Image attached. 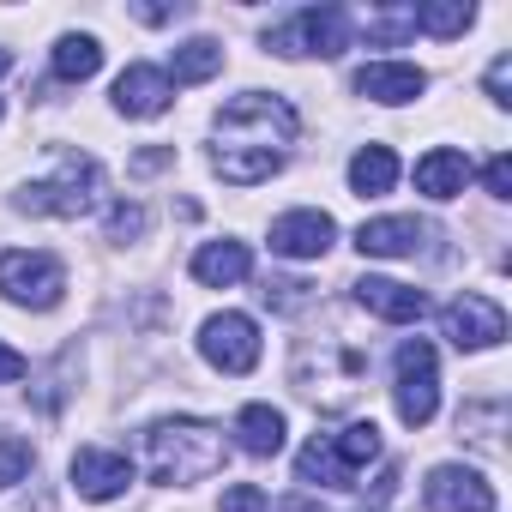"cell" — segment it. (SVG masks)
<instances>
[{"instance_id":"1","label":"cell","mask_w":512,"mask_h":512,"mask_svg":"<svg viewBox=\"0 0 512 512\" xmlns=\"http://www.w3.org/2000/svg\"><path fill=\"white\" fill-rule=\"evenodd\" d=\"M296 127L302 121H296V109L284 97H272V91H241L211 121V133H217L211 169L229 187H260V181H272L284 169V157L296 145Z\"/></svg>"},{"instance_id":"2","label":"cell","mask_w":512,"mask_h":512,"mask_svg":"<svg viewBox=\"0 0 512 512\" xmlns=\"http://www.w3.org/2000/svg\"><path fill=\"white\" fill-rule=\"evenodd\" d=\"M229 458L223 446V428L217 422H199V416H163L145 428V476L163 482V488H187V482H205L217 476Z\"/></svg>"},{"instance_id":"3","label":"cell","mask_w":512,"mask_h":512,"mask_svg":"<svg viewBox=\"0 0 512 512\" xmlns=\"http://www.w3.org/2000/svg\"><path fill=\"white\" fill-rule=\"evenodd\" d=\"M97 199H103V169H97V157L61 145L55 163H49V175L31 181L13 205H19V211H37V217H85V211H97Z\"/></svg>"},{"instance_id":"4","label":"cell","mask_w":512,"mask_h":512,"mask_svg":"<svg viewBox=\"0 0 512 512\" xmlns=\"http://www.w3.org/2000/svg\"><path fill=\"white\" fill-rule=\"evenodd\" d=\"M0 296H7L13 308L49 314V308H61V296H67V266L55 260V253L7 247V253H0Z\"/></svg>"},{"instance_id":"5","label":"cell","mask_w":512,"mask_h":512,"mask_svg":"<svg viewBox=\"0 0 512 512\" xmlns=\"http://www.w3.org/2000/svg\"><path fill=\"white\" fill-rule=\"evenodd\" d=\"M266 49L284 55V61H302V55H344L350 49V13L344 7H302L296 19L272 25L266 31Z\"/></svg>"},{"instance_id":"6","label":"cell","mask_w":512,"mask_h":512,"mask_svg":"<svg viewBox=\"0 0 512 512\" xmlns=\"http://www.w3.org/2000/svg\"><path fill=\"white\" fill-rule=\"evenodd\" d=\"M392 404H398V422L404 428H428L434 422V410H440V362H434V344L428 338H404L398 344Z\"/></svg>"},{"instance_id":"7","label":"cell","mask_w":512,"mask_h":512,"mask_svg":"<svg viewBox=\"0 0 512 512\" xmlns=\"http://www.w3.org/2000/svg\"><path fill=\"white\" fill-rule=\"evenodd\" d=\"M199 356L217 368V374H247L260 362V326L247 314H211L199 326Z\"/></svg>"},{"instance_id":"8","label":"cell","mask_w":512,"mask_h":512,"mask_svg":"<svg viewBox=\"0 0 512 512\" xmlns=\"http://www.w3.org/2000/svg\"><path fill=\"white\" fill-rule=\"evenodd\" d=\"M440 332L452 338V350H494L506 338V308L488 302V296H476V290H464L458 302H446Z\"/></svg>"},{"instance_id":"9","label":"cell","mask_w":512,"mask_h":512,"mask_svg":"<svg viewBox=\"0 0 512 512\" xmlns=\"http://www.w3.org/2000/svg\"><path fill=\"white\" fill-rule=\"evenodd\" d=\"M428 512H494V482L470 464H434L422 482Z\"/></svg>"},{"instance_id":"10","label":"cell","mask_w":512,"mask_h":512,"mask_svg":"<svg viewBox=\"0 0 512 512\" xmlns=\"http://www.w3.org/2000/svg\"><path fill=\"white\" fill-rule=\"evenodd\" d=\"M332 241H338V223H332V211H314V205L284 211L272 223V253H284V260H320Z\"/></svg>"},{"instance_id":"11","label":"cell","mask_w":512,"mask_h":512,"mask_svg":"<svg viewBox=\"0 0 512 512\" xmlns=\"http://www.w3.org/2000/svg\"><path fill=\"white\" fill-rule=\"evenodd\" d=\"M73 488H79V500H121L127 488H133V464L121 458V452H103V446H79L73 452Z\"/></svg>"},{"instance_id":"12","label":"cell","mask_w":512,"mask_h":512,"mask_svg":"<svg viewBox=\"0 0 512 512\" xmlns=\"http://www.w3.org/2000/svg\"><path fill=\"white\" fill-rule=\"evenodd\" d=\"M356 91H362L368 103L404 109V103H416V97L428 91V73H422V67H410V61H368V67L356 73Z\"/></svg>"},{"instance_id":"13","label":"cell","mask_w":512,"mask_h":512,"mask_svg":"<svg viewBox=\"0 0 512 512\" xmlns=\"http://www.w3.org/2000/svg\"><path fill=\"white\" fill-rule=\"evenodd\" d=\"M169 97H175V85H169L163 67H127V73L115 79V109H121L127 121H151V115H163Z\"/></svg>"},{"instance_id":"14","label":"cell","mask_w":512,"mask_h":512,"mask_svg":"<svg viewBox=\"0 0 512 512\" xmlns=\"http://www.w3.org/2000/svg\"><path fill=\"white\" fill-rule=\"evenodd\" d=\"M350 290H356V302H362L368 314H380V320H392V326H416V320L428 314V296L410 290V284H398V278H356Z\"/></svg>"},{"instance_id":"15","label":"cell","mask_w":512,"mask_h":512,"mask_svg":"<svg viewBox=\"0 0 512 512\" xmlns=\"http://www.w3.org/2000/svg\"><path fill=\"white\" fill-rule=\"evenodd\" d=\"M422 223L416 217H374V223H362L356 229V247L368 253V260H404V253H416L422 247Z\"/></svg>"},{"instance_id":"16","label":"cell","mask_w":512,"mask_h":512,"mask_svg":"<svg viewBox=\"0 0 512 512\" xmlns=\"http://www.w3.org/2000/svg\"><path fill=\"white\" fill-rule=\"evenodd\" d=\"M247 272H253L247 241H205V247L193 253V278L211 284V290H229V284H241Z\"/></svg>"},{"instance_id":"17","label":"cell","mask_w":512,"mask_h":512,"mask_svg":"<svg viewBox=\"0 0 512 512\" xmlns=\"http://www.w3.org/2000/svg\"><path fill=\"white\" fill-rule=\"evenodd\" d=\"M464 181H470V157L452 151V145H434V151L416 163V193H428V199H458Z\"/></svg>"},{"instance_id":"18","label":"cell","mask_w":512,"mask_h":512,"mask_svg":"<svg viewBox=\"0 0 512 512\" xmlns=\"http://www.w3.org/2000/svg\"><path fill=\"white\" fill-rule=\"evenodd\" d=\"M284 410H272V404H247L241 416H235V440H241V452L247 458H278L284 452Z\"/></svg>"},{"instance_id":"19","label":"cell","mask_w":512,"mask_h":512,"mask_svg":"<svg viewBox=\"0 0 512 512\" xmlns=\"http://www.w3.org/2000/svg\"><path fill=\"white\" fill-rule=\"evenodd\" d=\"M392 181H398V157H392V145H362V151L350 157V193L380 199V193H392Z\"/></svg>"},{"instance_id":"20","label":"cell","mask_w":512,"mask_h":512,"mask_svg":"<svg viewBox=\"0 0 512 512\" xmlns=\"http://www.w3.org/2000/svg\"><path fill=\"white\" fill-rule=\"evenodd\" d=\"M169 67H175V85H205V79L223 73V43L217 37H187V43H175Z\"/></svg>"},{"instance_id":"21","label":"cell","mask_w":512,"mask_h":512,"mask_svg":"<svg viewBox=\"0 0 512 512\" xmlns=\"http://www.w3.org/2000/svg\"><path fill=\"white\" fill-rule=\"evenodd\" d=\"M332 440V458H338V470L356 482L374 458H380V428L374 422H350V428H338V434H326Z\"/></svg>"},{"instance_id":"22","label":"cell","mask_w":512,"mask_h":512,"mask_svg":"<svg viewBox=\"0 0 512 512\" xmlns=\"http://www.w3.org/2000/svg\"><path fill=\"white\" fill-rule=\"evenodd\" d=\"M97 67H103V43H97V37H85V31H67V37L55 43V79H67V85H85V79H97Z\"/></svg>"},{"instance_id":"23","label":"cell","mask_w":512,"mask_h":512,"mask_svg":"<svg viewBox=\"0 0 512 512\" xmlns=\"http://www.w3.org/2000/svg\"><path fill=\"white\" fill-rule=\"evenodd\" d=\"M470 25H476L470 0H422L416 7V31H428V37H464Z\"/></svg>"},{"instance_id":"24","label":"cell","mask_w":512,"mask_h":512,"mask_svg":"<svg viewBox=\"0 0 512 512\" xmlns=\"http://www.w3.org/2000/svg\"><path fill=\"white\" fill-rule=\"evenodd\" d=\"M362 37L368 49H398L404 37H416V7H374L362 19Z\"/></svg>"},{"instance_id":"25","label":"cell","mask_w":512,"mask_h":512,"mask_svg":"<svg viewBox=\"0 0 512 512\" xmlns=\"http://www.w3.org/2000/svg\"><path fill=\"white\" fill-rule=\"evenodd\" d=\"M296 470H302V482H314V488H356V482L338 470L332 440H308V446H302V458H296Z\"/></svg>"},{"instance_id":"26","label":"cell","mask_w":512,"mask_h":512,"mask_svg":"<svg viewBox=\"0 0 512 512\" xmlns=\"http://www.w3.org/2000/svg\"><path fill=\"white\" fill-rule=\"evenodd\" d=\"M31 464H37V452H31V440H25V434H0V488L25 482V476H31Z\"/></svg>"},{"instance_id":"27","label":"cell","mask_w":512,"mask_h":512,"mask_svg":"<svg viewBox=\"0 0 512 512\" xmlns=\"http://www.w3.org/2000/svg\"><path fill=\"white\" fill-rule=\"evenodd\" d=\"M145 205L139 199H121V205H109V241H133V235H145Z\"/></svg>"},{"instance_id":"28","label":"cell","mask_w":512,"mask_h":512,"mask_svg":"<svg viewBox=\"0 0 512 512\" xmlns=\"http://www.w3.org/2000/svg\"><path fill=\"white\" fill-rule=\"evenodd\" d=\"M260 296H266V308H278V314H296V308H308V284H302V278H272Z\"/></svg>"},{"instance_id":"29","label":"cell","mask_w":512,"mask_h":512,"mask_svg":"<svg viewBox=\"0 0 512 512\" xmlns=\"http://www.w3.org/2000/svg\"><path fill=\"white\" fill-rule=\"evenodd\" d=\"M217 512H266V488L235 482V488H223V506H217Z\"/></svg>"},{"instance_id":"30","label":"cell","mask_w":512,"mask_h":512,"mask_svg":"<svg viewBox=\"0 0 512 512\" xmlns=\"http://www.w3.org/2000/svg\"><path fill=\"white\" fill-rule=\"evenodd\" d=\"M488 103L494 109L512 103V55H494V67H488Z\"/></svg>"},{"instance_id":"31","label":"cell","mask_w":512,"mask_h":512,"mask_svg":"<svg viewBox=\"0 0 512 512\" xmlns=\"http://www.w3.org/2000/svg\"><path fill=\"white\" fill-rule=\"evenodd\" d=\"M482 187L494 193V199H512V157L500 151V157H488V169H482Z\"/></svg>"},{"instance_id":"32","label":"cell","mask_w":512,"mask_h":512,"mask_svg":"<svg viewBox=\"0 0 512 512\" xmlns=\"http://www.w3.org/2000/svg\"><path fill=\"white\" fill-rule=\"evenodd\" d=\"M31 374V362L13 350V344H0V386H13V380H25Z\"/></svg>"},{"instance_id":"33","label":"cell","mask_w":512,"mask_h":512,"mask_svg":"<svg viewBox=\"0 0 512 512\" xmlns=\"http://www.w3.org/2000/svg\"><path fill=\"white\" fill-rule=\"evenodd\" d=\"M145 25H169V19H181V7H133Z\"/></svg>"},{"instance_id":"34","label":"cell","mask_w":512,"mask_h":512,"mask_svg":"<svg viewBox=\"0 0 512 512\" xmlns=\"http://www.w3.org/2000/svg\"><path fill=\"white\" fill-rule=\"evenodd\" d=\"M278 512H326V506H320V500H308V494H296V500H284Z\"/></svg>"},{"instance_id":"35","label":"cell","mask_w":512,"mask_h":512,"mask_svg":"<svg viewBox=\"0 0 512 512\" xmlns=\"http://www.w3.org/2000/svg\"><path fill=\"white\" fill-rule=\"evenodd\" d=\"M7 73H13V55H7V49H0V79H7Z\"/></svg>"}]
</instances>
